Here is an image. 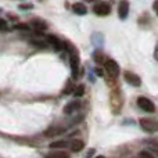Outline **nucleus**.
Returning a JSON list of instances; mask_svg holds the SVG:
<instances>
[{"mask_svg":"<svg viewBox=\"0 0 158 158\" xmlns=\"http://www.w3.org/2000/svg\"><path fill=\"white\" fill-rule=\"evenodd\" d=\"M69 67H71L72 77L78 78L79 77V56L77 50L69 49Z\"/></svg>","mask_w":158,"mask_h":158,"instance_id":"1","label":"nucleus"},{"mask_svg":"<svg viewBox=\"0 0 158 158\" xmlns=\"http://www.w3.org/2000/svg\"><path fill=\"white\" fill-rule=\"evenodd\" d=\"M139 125H140V128L144 132H147V133H156L158 131V122L157 121H153V119H148V118H142V119L139 121Z\"/></svg>","mask_w":158,"mask_h":158,"instance_id":"2","label":"nucleus"},{"mask_svg":"<svg viewBox=\"0 0 158 158\" xmlns=\"http://www.w3.org/2000/svg\"><path fill=\"white\" fill-rule=\"evenodd\" d=\"M104 68H106V71L108 72V75L111 78H117L118 75H119V65H118V63L115 60H112V58H106V61H104Z\"/></svg>","mask_w":158,"mask_h":158,"instance_id":"3","label":"nucleus"},{"mask_svg":"<svg viewBox=\"0 0 158 158\" xmlns=\"http://www.w3.org/2000/svg\"><path fill=\"white\" fill-rule=\"evenodd\" d=\"M93 13H94L96 15L106 17L111 13V6L106 2H100V3H97V4L93 6Z\"/></svg>","mask_w":158,"mask_h":158,"instance_id":"4","label":"nucleus"},{"mask_svg":"<svg viewBox=\"0 0 158 158\" xmlns=\"http://www.w3.org/2000/svg\"><path fill=\"white\" fill-rule=\"evenodd\" d=\"M137 106H139L142 110H144L146 112H154L156 111V106H154V103L147 97H142V96H140V97L137 98Z\"/></svg>","mask_w":158,"mask_h":158,"instance_id":"5","label":"nucleus"},{"mask_svg":"<svg viewBox=\"0 0 158 158\" xmlns=\"http://www.w3.org/2000/svg\"><path fill=\"white\" fill-rule=\"evenodd\" d=\"M46 39H47V43L52 44V46L54 47L56 52H61V50L65 49V43H64L63 40H60V39H58L57 36H54V35H49Z\"/></svg>","mask_w":158,"mask_h":158,"instance_id":"6","label":"nucleus"},{"mask_svg":"<svg viewBox=\"0 0 158 158\" xmlns=\"http://www.w3.org/2000/svg\"><path fill=\"white\" fill-rule=\"evenodd\" d=\"M123 78H125V81L128 82L129 85H132V86H135V87H139L140 85H142V79H140V77L136 74H133V72L126 71L125 74H123Z\"/></svg>","mask_w":158,"mask_h":158,"instance_id":"7","label":"nucleus"},{"mask_svg":"<svg viewBox=\"0 0 158 158\" xmlns=\"http://www.w3.org/2000/svg\"><path fill=\"white\" fill-rule=\"evenodd\" d=\"M129 14V2L128 0H121L118 4V17L121 19H126Z\"/></svg>","mask_w":158,"mask_h":158,"instance_id":"8","label":"nucleus"},{"mask_svg":"<svg viewBox=\"0 0 158 158\" xmlns=\"http://www.w3.org/2000/svg\"><path fill=\"white\" fill-rule=\"evenodd\" d=\"M68 147H69V150H71L72 153H79V151L83 150L85 143H83V140H81V139H75V140H72V142L69 143Z\"/></svg>","mask_w":158,"mask_h":158,"instance_id":"9","label":"nucleus"},{"mask_svg":"<svg viewBox=\"0 0 158 158\" xmlns=\"http://www.w3.org/2000/svg\"><path fill=\"white\" fill-rule=\"evenodd\" d=\"M79 107H81V103H79V101H69V103L65 104V107H64V114H67V115L72 114V112L77 111Z\"/></svg>","mask_w":158,"mask_h":158,"instance_id":"10","label":"nucleus"},{"mask_svg":"<svg viewBox=\"0 0 158 158\" xmlns=\"http://www.w3.org/2000/svg\"><path fill=\"white\" fill-rule=\"evenodd\" d=\"M31 25H32V27L35 28L36 31H39V32H44V31L47 29V24H46L44 21H42L40 18H38V19H32Z\"/></svg>","mask_w":158,"mask_h":158,"instance_id":"11","label":"nucleus"},{"mask_svg":"<svg viewBox=\"0 0 158 158\" xmlns=\"http://www.w3.org/2000/svg\"><path fill=\"white\" fill-rule=\"evenodd\" d=\"M64 129L60 128V126H53V128H49L47 131H44V136L47 137H53V136H57V135L63 133Z\"/></svg>","mask_w":158,"mask_h":158,"instance_id":"12","label":"nucleus"},{"mask_svg":"<svg viewBox=\"0 0 158 158\" xmlns=\"http://www.w3.org/2000/svg\"><path fill=\"white\" fill-rule=\"evenodd\" d=\"M72 10H74V13L78 14V15H85V14L87 13V8L83 3H75V4L72 6Z\"/></svg>","mask_w":158,"mask_h":158,"instance_id":"13","label":"nucleus"},{"mask_svg":"<svg viewBox=\"0 0 158 158\" xmlns=\"http://www.w3.org/2000/svg\"><path fill=\"white\" fill-rule=\"evenodd\" d=\"M68 147V143L65 140H56L50 143V148H65Z\"/></svg>","mask_w":158,"mask_h":158,"instance_id":"14","label":"nucleus"},{"mask_svg":"<svg viewBox=\"0 0 158 158\" xmlns=\"http://www.w3.org/2000/svg\"><path fill=\"white\" fill-rule=\"evenodd\" d=\"M44 158H69L68 154L63 153V151H53V153H49Z\"/></svg>","mask_w":158,"mask_h":158,"instance_id":"15","label":"nucleus"},{"mask_svg":"<svg viewBox=\"0 0 158 158\" xmlns=\"http://www.w3.org/2000/svg\"><path fill=\"white\" fill-rule=\"evenodd\" d=\"M93 58H94V61H96V63H98V64H104V61H106L104 56L101 54L100 52H96L94 54H93Z\"/></svg>","mask_w":158,"mask_h":158,"instance_id":"16","label":"nucleus"},{"mask_svg":"<svg viewBox=\"0 0 158 158\" xmlns=\"http://www.w3.org/2000/svg\"><path fill=\"white\" fill-rule=\"evenodd\" d=\"M85 93V86L83 85H79L78 87H75L74 89V96L75 97H81V96H83Z\"/></svg>","mask_w":158,"mask_h":158,"instance_id":"17","label":"nucleus"},{"mask_svg":"<svg viewBox=\"0 0 158 158\" xmlns=\"http://www.w3.org/2000/svg\"><path fill=\"white\" fill-rule=\"evenodd\" d=\"M74 85H72V82L71 81H68L67 82V87L63 90V94H69V93H74Z\"/></svg>","mask_w":158,"mask_h":158,"instance_id":"18","label":"nucleus"},{"mask_svg":"<svg viewBox=\"0 0 158 158\" xmlns=\"http://www.w3.org/2000/svg\"><path fill=\"white\" fill-rule=\"evenodd\" d=\"M31 43H32L33 46H36V47H40V49H44V47H46V43H44V42L36 40V39H32V40H31Z\"/></svg>","mask_w":158,"mask_h":158,"instance_id":"19","label":"nucleus"},{"mask_svg":"<svg viewBox=\"0 0 158 158\" xmlns=\"http://www.w3.org/2000/svg\"><path fill=\"white\" fill-rule=\"evenodd\" d=\"M14 29H21V31H28L29 27L27 24H18V25H14Z\"/></svg>","mask_w":158,"mask_h":158,"instance_id":"20","label":"nucleus"},{"mask_svg":"<svg viewBox=\"0 0 158 158\" xmlns=\"http://www.w3.org/2000/svg\"><path fill=\"white\" fill-rule=\"evenodd\" d=\"M139 156H140V158H154L153 154L148 153V151H140Z\"/></svg>","mask_w":158,"mask_h":158,"instance_id":"21","label":"nucleus"},{"mask_svg":"<svg viewBox=\"0 0 158 158\" xmlns=\"http://www.w3.org/2000/svg\"><path fill=\"white\" fill-rule=\"evenodd\" d=\"M7 22H6V19L0 18V31H7Z\"/></svg>","mask_w":158,"mask_h":158,"instance_id":"22","label":"nucleus"},{"mask_svg":"<svg viewBox=\"0 0 158 158\" xmlns=\"http://www.w3.org/2000/svg\"><path fill=\"white\" fill-rule=\"evenodd\" d=\"M19 8H21V10H29V8H32V4H21L19 6Z\"/></svg>","mask_w":158,"mask_h":158,"instance_id":"23","label":"nucleus"},{"mask_svg":"<svg viewBox=\"0 0 158 158\" xmlns=\"http://www.w3.org/2000/svg\"><path fill=\"white\" fill-rule=\"evenodd\" d=\"M94 72H96V75H97V77H103V69L96 68V69H94Z\"/></svg>","mask_w":158,"mask_h":158,"instance_id":"24","label":"nucleus"},{"mask_svg":"<svg viewBox=\"0 0 158 158\" xmlns=\"http://www.w3.org/2000/svg\"><path fill=\"white\" fill-rule=\"evenodd\" d=\"M153 8H154V11H156V14L158 15V0H156V2H154V4H153Z\"/></svg>","mask_w":158,"mask_h":158,"instance_id":"25","label":"nucleus"},{"mask_svg":"<svg viewBox=\"0 0 158 158\" xmlns=\"http://www.w3.org/2000/svg\"><path fill=\"white\" fill-rule=\"evenodd\" d=\"M158 54V44H157V49H156V56Z\"/></svg>","mask_w":158,"mask_h":158,"instance_id":"26","label":"nucleus"},{"mask_svg":"<svg viewBox=\"0 0 158 158\" xmlns=\"http://www.w3.org/2000/svg\"><path fill=\"white\" fill-rule=\"evenodd\" d=\"M86 2H97V0H86Z\"/></svg>","mask_w":158,"mask_h":158,"instance_id":"27","label":"nucleus"},{"mask_svg":"<svg viewBox=\"0 0 158 158\" xmlns=\"http://www.w3.org/2000/svg\"><path fill=\"white\" fill-rule=\"evenodd\" d=\"M96 158H104L103 156H98V157H96Z\"/></svg>","mask_w":158,"mask_h":158,"instance_id":"28","label":"nucleus"}]
</instances>
